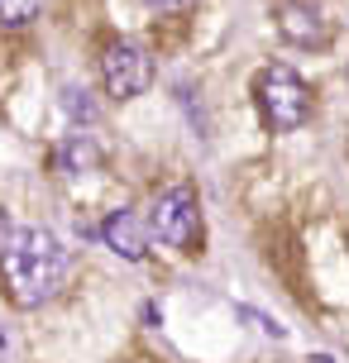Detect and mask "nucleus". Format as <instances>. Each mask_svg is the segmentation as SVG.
<instances>
[{
  "label": "nucleus",
  "mask_w": 349,
  "mask_h": 363,
  "mask_svg": "<svg viewBox=\"0 0 349 363\" xmlns=\"http://www.w3.org/2000/svg\"><path fill=\"white\" fill-rule=\"evenodd\" d=\"M0 272H5V287L19 306H43L62 291L72 258L62 249V239L48 230L0 225Z\"/></svg>",
  "instance_id": "f257e3e1"
},
{
  "label": "nucleus",
  "mask_w": 349,
  "mask_h": 363,
  "mask_svg": "<svg viewBox=\"0 0 349 363\" xmlns=\"http://www.w3.org/2000/svg\"><path fill=\"white\" fill-rule=\"evenodd\" d=\"M254 96H258V115L263 125L287 134V129H301L306 125V82L292 72V67H263L254 82Z\"/></svg>",
  "instance_id": "f03ea898"
},
{
  "label": "nucleus",
  "mask_w": 349,
  "mask_h": 363,
  "mask_svg": "<svg viewBox=\"0 0 349 363\" xmlns=\"http://www.w3.org/2000/svg\"><path fill=\"white\" fill-rule=\"evenodd\" d=\"M148 235L163 239L167 249H187L192 239H196V225H201V211H196V191L187 186V182H177V186H167V191H158V201L148 206Z\"/></svg>",
  "instance_id": "7ed1b4c3"
},
{
  "label": "nucleus",
  "mask_w": 349,
  "mask_h": 363,
  "mask_svg": "<svg viewBox=\"0 0 349 363\" xmlns=\"http://www.w3.org/2000/svg\"><path fill=\"white\" fill-rule=\"evenodd\" d=\"M101 82L111 91L115 101H134V96H144L153 86V57L139 48V43H125V38H115L106 57H101Z\"/></svg>",
  "instance_id": "20e7f679"
},
{
  "label": "nucleus",
  "mask_w": 349,
  "mask_h": 363,
  "mask_svg": "<svg viewBox=\"0 0 349 363\" xmlns=\"http://www.w3.org/2000/svg\"><path fill=\"white\" fill-rule=\"evenodd\" d=\"M277 29H282V38L297 43V48H321V43L331 38V24H326V15H321L316 0H292V5H282V10H277Z\"/></svg>",
  "instance_id": "39448f33"
},
{
  "label": "nucleus",
  "mask_w": 349,
  "mask_h": 363,
  "mask_svg": "<svg viewBox=\"0 0 349 363\" xmlns=\"http://www.w3.org/2000/svg\"><path fill=\"white\" fill-rule=\"evenodd\" d=\"M101 239H106L120 258H129V263H139V258L148 254V225H144V216H134V211H115V216L106 220Z\"/></svg>",
  "instance_id": "423d86ee"
},
{
  "label": "nucleus",
  "mask_w": 349,
  "mask_h": 363,
  "mask_svg": "<svg viewBox=\"0 0 349 363\" xmlns=\"http://www.w3.org/2000/svg\"><path fill=\"white\" fill-rule=\"evenodd\" d=\"M96 163H101V148H96L92 134H67V139L57 144V172L77 177V172H92Z\"/></svg>",
  "instance_id": "0eeeda50"
},
{
  "label": "nucleus",
  "mask_w": 349,
  "mask_h": 363,
  "mask_svg": "<svg viewBox=\"0 0 349 363\" xmlns=\"http://www.w3.org/2000/svg\"><path fill=\"white\" fill-rule=\"evenodd\" d=\"M38 5H43V0H0V24H5V29H24V24L38 15Z\"/></svg>",
  "instance_id": "6e6552de"
},
{
  "label": "nucleus",
  "mask_w": 349,
  "mask_h": 363,
  "mask_svg": "<svg viewBox=\"0 0 349 363\" xmlns=\"http://www.w3.org/2000/svg\"><path fill=\"white\" fill-rule=\"evenodd\" d=\"M62 110L72 115L77 125H92V120H96V101L82 86H67V91H62Z\"/></svg>",
  "instance_id": "1a4fd4ad"
},
{
  "label": "nucleus",
  "mask_w": 349,
  "mask_h": 363,
  "mask_svg": "<svg viewBox=\"0 0 349 363\" xmlns=\"http://www.w3.org/2000/svg\"><path fill=\"white\" fill-rule=\"evenodd\" d=\"M239 315H244V320H254V330H263V335H273V340H282V335H287V330L277 325V320H268V315H258V311H239Z\"/></svg>",
  "instance_id": "9d476101"
},
{
  "label": "nucleus",
  "mask_w": 349,
  "mask_h": 363,
  "mask_svg": "<svg viewBox=\"0 0 349 363\" xmlns=\"http://www.w3.org/2000/svg\"><path fill=\"white\" fill-rule=\"evenodd\" d=\"M144 5H153V10H177V5H187V0H144Z\"/></svg>",
  "instance_id": "9b49d317"
}]
</instances>
